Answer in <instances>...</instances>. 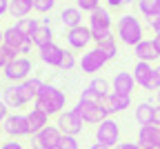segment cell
<instances>
[{
	"label": "cell",
	"instance_id": "cell-1",
	"mask_svg": "<svg viewBox=\"0 0 160 149\" xmlns=\"http://www.w3.org/2000/svg\"><path fill=\"white\" fill-rule=\"evenodd\" d=\"M33 107L42 109L49 118L51 116H60L65 111V107H67V94L62 89H58L56 85L45 82L42 87H40V91H38V98L33 102Z\"/></svg>",
	"mask_w": 160,
	"mask_h": 149
},
{
	"label": "cell",
	"instance_id": "cell-2",
	"mask_svg": "<svg viewBox=\"0 0 160 149\" xmlns=\"http://www.w3.org/2000/svg\"><path fill=\"white\" fill-rule=\"evenodd\" d=\"M116 36L120 38V42L127 47H136L138 42L145 40V31L140 20L133 13H122L118 18V25H116Z\"/></svg>",
	"mask_w": 160,
	"mask_h": 149
},
{
	"label": "cell",
	"instance_id": "cell-3",
	"mask_svg": "<svg viewBox=\"0 0 160 149\" xmlns=\"http://www.w3.org/2000/svg\"><path fill=\"white\" fill-rule=\"evenodd\" d=\"M73 109L80 114V118H82L85 122H89V125H100L102 120L109 118V114L102 109V100L78 98V102H76V107H73Z\"/></svg>",
	"mask_w": 160,
	"mask_h": 149
},
{
	"label": "cell",
	"instance_id": "cell-4",
	"mask_svg": "<svg viewBox=\"0 0 160 149\" xmlns=\"http://www.w3.org/2000/svg\"><path fill=\"white\" fill-rule=\"evenodd\" d=\"M56 127L62 131V136H78L85 129V120L76 109H65L60 116H56Z\"/></svg>",
	"mask_w": 160,
	"mask_h": 149
},
{
	"label": "cell",
	"instance_id": "cell-5",
	"mask_svg": "<svg viewBox=\"0 0 160 149\" xmlns=\"http://www.w3.org/2000/svg\"><path fill=\"white\" fill-rule=\"evenodd\" d=\"M33 147L31 149H60L62 142V131L56 125H47L42 131H38L36 136H31Z\"/></svg>",
	"mask_w": 160,
	"mask_h": 149
},
{
	"label": "cell",
	"instance_id": "cell-6",
	"mask_svg": "<svg viewBox=\"0 0 160 149\" xmlns=\"http://www.w3.org/2000/svg\"><path fill=\"white\" fill-rule=\"evenodd\" d=\"M2 134H7L11 140H20L25 136H31L27 116H22V114H9L2 120Z\"/></svg>",
	"mask_w": 160,
	"mask_h": 149
},
{
	"label": "cell",
	"instance_id": "cell-7",
	"mask_svg": "<svg viewBox=\"0 0 160 149\" xmlns=\"http://www.w3.org/2000/svg\"><path fill=\"white\" fill-rule=\"evenodd\" d=\"M31 69H33L31 60L27 56H18L2 71H5V78L9 80V85H18V82H25L27 78H31Z\"/></svg>",
	"mask_w": 160,
	"mask_h": 149
},
{
	"label": "cell",
	"instance_id": "cell-8",
	"mask_svg": "<svg viewBox=\"0 0 160 149\" xmlns=\"http://www.w3.org/2000/svg\"><path fill=\"white\" fill-rule=\"evenodd\" d=\"M96 142H102L105 147L113 149L120 142V125L113 118H107L100 125H96Z\"/></svg>",
	"mask_w": 160,
	"mask_h": 149
},
{
	"label": "cell",
	"instance_id": "cell-9",
	"mask_svg": "<svg viewBox=\"0 0 160 149\" xmlns=\"http://www.w3.org/2000/svg\"><path fill=\"white\" fill-rule=\"evenodd\" d=\"M107 62H109L107 56L100 51L98 47H93V49L85 51V56L80 58V69H82V74H98Z\"/></svg>",
	"mask_w": 160,
	"mask_h": 149
},
{
	"label": "cell",
	"instance_id": "cell-10",
	"mask_svg": "<svg viewBox=\"0 0 160 149\" xmlns=\"http://www.w3.org/2000/svg\"><path fill=\"white\" fill-rule=\"evenodd\" d=\"M89 42H93V33H91V29L85 27V25H80V27L67 31V45H69L73 51H85Z\"/></svg>",
	"mask_w": 160,
	"mask_h": 149
},
{
	"label": "cell",
	"instance_id": "cell-11",
	"mask_svg": "<svg viewBox=\"0 0 160 149\" xmlns=\"http://www.w3.org/2000/svg\"><path fill=\"white\" fill-rule=\"evenodd\" d=\"M129 107H131V96L111 91L109 96L102 98V109L109 114V118H111L113 114H122V111H127Z\"/></svg>",
	"mask_w": 160,
	"mask_h": 149
},
{
	"label": "cell",
	"instance_id": "cell-12",
	"mask_svg": "<svg viewBox=\"0 0 160 149\" xmlns=\"http://www.w3.org/2000/svg\"><path fill=\"white\" fill-rule=\"evenodd\" d=\"M138 145L142 149H158L160 147V127L158 125H145L138 129Z\"/></svg>",
	"mask_w": 160,
	"mask_h": 149
},
{
	"label": "cell",
	"instance_id": "cell-13",
	"mask_svg": "<svg viewBox=\"0 0 160 149\" xmlns=\"http://www.w3.org/2000/svg\"><path fill=\"white\" fill-rule=\"evenodd\" d=\"M38 56H40V62H42V65L60 69V62H62V58H65V49L60 45H56V42H51V45L38 49Z\"/></svg>",
	"mask_w": 160,
	"mask_h": 149
},
{
	"label": "cell",
	"instance_id": "cell-14",
	"mask_svg": "<svg viewBox=\"0 0 160 149\" xmlns=\"http://www.w3.org/2000/svg\"><path fill=\"white\" fill-rule=\"evenodd\" d=\"M89 29L96 31H111V13L105 7H98L93 13H89Z\"/></svg>",
	"mask_w": 160,
	"mask_h": 149
},
{
	"label": "cell",
	"instance_id": "cell-15",
	"mask_svg": "<svg viewBox=\"0 0 160 149\" xmlns=\"http://www.w3.org/2000/svg\"><path fill=\"white\" fill-rule=\"evenodd\" d=\"M133 89H136L133 74H127V71H118V74H113V78H111V91L131 96Z\"/></svg>",
	"mask_w": 160,
	"mask_h": 149
},
{
	"label": "cell",
	"instance_id": "cell-16",
	"mask_svg": "<svg viewBox=\"0 0 160 149\" xmlns=\"http://www.w3.org/2000/svg\"><path fill=\"white\" fill-rule=\"evenodd\" d=\"M42 80L40 78H27L25 82H18V91H20V98H22V102L25 105H29V102H36V98H38V91H40V87H42Z\"/></svg>",
	"mask_w": 160,
	"mask_h": 149
},
{
	"label": "cell",
	"instance_id": "cell-17",
	"mask_svg": "<svg viewBox=\"0 0 160 149\" xmlns=\"http://www.w3.org/2000/svg\"><path fill=\"white\" fill-rule=\"evenodd\" d=\"M133 51H136V58L140 62H149V65H153V62L160 58V51L156 49L153 40H147V38L142 42H138V45L133 47Z\"/></svg>",
	"mask_w": 160,
	"mask_h": 149
},
{
	"label": "cell",
	"instance_id": "cell-18",
	"mask_svg": "<svg viewBox=\"0 0 160 149\" xmlns=\"http://www.w3.org/2000/svg\"><path fill=\"white\" fill-rule=\"evenodd\" d=\"M136 122H138L140 127L156 125V105H153L151 100L138 102V107H136Z\"/></svg>",
	"mask_w": 160,
	"mask_h": 149
},
{
	"label": "cell",
	"instance_id": "cell-19",
	"mask_svg": "<svg viewBox=\"0 0 160 149\" xmlns=\"http://www.w3.org/2000/svg\"><path fill=\"white\" fill-rule=\"evenodd\" d=\"M27 122H29V131H31V136H36L38 131H42L45 127L49 125V116H47L42 109L33 107V109L27 114Z\"/></svg>",
	"mask_w": 160,
	"mask_h": 149
},
{
	"label": "cell",
	"instance_id": "cell-20",
	"mask_svg": "<svg viewBox=\"0 0 160 149\" xmlns=\"http://www.w3.org/2000/svg\"><path fill=\"white\" fill-rule=\"evenodd\" d=\"M133 80H136V85L138 87H147L149 85V80L153 78V65H149V62H140V60H136V67H133Z\"/></svg>",
	"mask_w": 160,
	"mask_h": 149
},
{
	"label": "cell",
	"instance_id": "cell-21",
	"mask_svg": "<svg viewBox=\"0 0 160 149\" xmlns=\"http://www.w3.org/2000/svg\"><path fill=\"white\" fill-rule=\"evenodd\" d=\"M60 23L67 27V31L76 29V27L82 25V11H80L78 7H65L62 11H60Z\"/></svg>",
	"mask_w": 160,
	"mask_h": 149
},
{
	"label": "cell",
	"instance_id": "cell-22",
	"mask_svg": "<svg viewBox=\"0 0 160 149\" xmlns=\"http://www.w3.org/2000/svg\"><path fill=\"white\" fill-rule=\"evenodd\" d=\"M31 42H33V47H38V49L51 45V42H53V29H51L49 25H42V23H40V27H38V29L33 31V36H31Z\"/></svg>",
	"mask_w": 160,
	"mask_h": 149
},
{
	"label": "cell",
	"instance_id": "cell-23",
	"mask_svg": "<svg viewBox=\"0 0 160 149\" xmlns=\"http://www.w3.org/2000/svg\"><path fill=\"white\" fill-rule=\"evenodd\" d=\"M33 11V0H11L9 3V13L13 18H29Z\"/></svg>",
	"mask_w": 160,
	"mask_h": 149
},
{
	"label": "cell",
	"instance_id": "cell-24",
	"mask_svg": "<svg viewBox=\"0 0 160 149\" xmlns=\"http://www.w3.org/2000/svg\"><path fill=\"white\" fill-rule=\"evenodd\" d=\"M2 100L9 109H20V107H25V102L22 98H20V91H18V85H9V87L2 89Z\"/></svg>",
	"mask_w": 160,
	"mask_h": 149
},
{
	"label": "cell",
	"instance_id": "cell-25",
	"mask_svg": "<svg viewBox=\"0 0 160 149\" xmlns=\"http://www.w3.org/2000/svg\"><path fill=\"white\" fill-rule=\"evenodd\" d=\"M22 40H25V36L16 29V25H11V27L5 29V42H2V45H7V47L13 49L16 54H18V47L22 45Z\"/></svg>",
	"mask_w": 160,
	"mask_h": 149
},
{
	"label": "cell",
	"instance_id": "cell-26",
	"mask_svg": "<svg viewBox=\"0 0 160 149\" xmlns=\"http://www.w3.org/2000/svg\"><path fill=\"white\" fill-rule=\"evenodd\" d=\"M40 27V20H36V18H20V20H16V29L22 33L25 38H31L33 36V31Z\"/></svg>",
	"mask_w": 160,
	"mask_h": 149
},
{
	"label": "cell",
	"instance_id": "cell-27",
	"mask_svg": "<svg viewBox=\"0 0 160 149\" xmlns=\"http://www.w3.org/2000/svg\"><path fill=\"white\" fill-rule=\"evenodd\" d=\"M96 47L107 56V60H111V58H116V56H118V42H116V38H113V36H109V38H105V40L96 42Z\"/></svg>",
	"mask_w": 160,
	"mask_h": 149
},
{
	"label": "cell",
	"instance_id": "cell-28",
	"mask_svg": "<svg viewBox=\"0 0 160 149\" xmlns=\"http://www.w3.org/2000/svg\"><path fill=\"white\" fill-rule=\"evenodd\" d=\"M111 85H109V80H105V78H93L91 82H89V87L87 89H91L96 96H100V98H105V96H109L111 94Z\"/></svg>",
	"mask_w": 160,
	"mask_h": 149
},
{
	"label": "cell",
	"instance_id": "cell-29",
	"mask_svg": "<svg viewBox=\"0 0 160 149\" xmlns=\"http://www.w3.org/2000/svg\"><path fill=\"white\" fill-rule=\"evenodd\" d=\"M138 9L145 18L160 11V0H138Z\"/></svg>",
	"mask_w": 160,
	"mask_h": 149
},
{
	"label": "cell",
	"instance_id": "cell-30",
	"mask_svg": "<svg viewBox=\"0 0 160 149\" xmlns=\"http://www.w3.org/2000/svg\"><path fill=\"white\" fill-rule=\"evenodd\" d=\"M16 58H18V54L13 49H9L7 45H0V69H7Z\"/></svg>",
	"mask_w": 160,
	"mask_h": 149
},
{
	"label": "cell",
	"instance_id": "cell-31",
	"mask_svg": "<svg viewBox=\"0 0 160 149\" xmlns=\"http://www.w3.org/2000/svg\"><path fill=\"white\" fill-rule=\"evenodd\" d=\"M76 7H78L80 11H89V13H93L98 7H102V5H100V0H76Z\"/></svg>",
	"mask_w": 160,
	"mask_h": 149
},
{
	"label": "cell",
	"instance_id": "cell-32",
	"mask_svg": "<svg viewBox=\"0 0 160 149\" xmlns=\"http://www.w3.org/2000/svg\"><path fill=\"white\" fill-rule=\"evenodd\" d=\"M56 7V0H33V11L38 13H49Z\"/></svg>",
	"mask_w": 160,
	"mask_h": 149
},
{
	"label": "cell",
	"instance_id": "cell-33",
	"mask_svg": "<svg viewBox=\"0 0 160 149\" xmlns=\"http://www.w3.org/2000/svg\"><path fill=\"white\" fill-rule=\"evenodd\" d=\"M73 67H76L73 54H71V51H65V58H62V62H60V69H62V71H69V69H73Z\"/></svg>",
	"mask_w": 160,
	"mask_h": 149
},
{
	"label": "cell",
	"instance_id": "cell-34",
	"mask_svg": "<svg viewBox=\"0 0 160 149\" xmlns=\"http://www.w3.org/2000/svg\"><path fill=\"white\" fill-rule=\"evenodd\" d=\"M60 149H80V145H78V136H62Z\"/></svg>",
	"mask_w": 160,
	"mask_h": 149
},
{
	"label": "cell",
	"instance_id": "cell-35",
	"mask_svg": "<svg viewBox=\"0 0 160 149\" xmlns=\"http://www.w3.org/2000/svg\"><path fill=\"white\" fill-rule=\"evenodd\" d=\"M145 20H147V27H149L153 33H158V31H160V11H158V13H153V16H147Z\"/></svg>",
	"mask_w": 160,
	"mask_h": 149
},
{
	"label": "cell",
	"instance_id": "cell-36",
	"mask_svg": "<svg viewBox=\"0 0 160 149\" xmlns=\"http://www.w3.org/2000/svg\"><path fill=\"white\" fill-rule=\"evenodd\" d=\"M31 49H33L31 38H25V40H22V45L18 47V56H29V54H31Z\"/></svg>",
	"mask_w": 160,
	"mask_h": 149
},
{
	"label": "cell",
	"instance_id": "cell-37",
	"mask_svg": "<svg viewBox=\"0 0 160 149\" xmlns=\"http://www.w3.org/2000/svg\"><path fill=\"white\" fill-rule=\"evenodd\" d=\"M0 149H25V145L22 142H20V140H5L2 145H0Z\"/></svg>",
	"mask_w": 160,
	"mask_h": 149
},
{
	"label": "cell",
	"instance_id": "cell-38",
	"mask_svg": "<svg viewBox=\"0 0 160 149\" xmlns=\"http://www.w3.org/2000/svg\"><path fill=\"white\" fill-rule=\"evenodd\" d=\"M133 0H107V5L111 9H120V7H125V5H131Z\"/></svg>",
	"mask_w": 160,
	"mask_h": 149
},
{
	"label": "cell",
	"instance_id": "cell-39",
	"mask_svg": "<svg viewBox=\"0 0 160 149\" xmlns=\"http://www.w3.org/2000/svg\"><path fill=\"white\" fill-rule=\"evenodd\" d=\"M113 149H142V147H140L138 142H131V140H129V142H118Z\"/></svg>",
	"mask_w": 160,
	"mask_h": 149
},
{
	"label": "cell",
	"instance_id": "cell-40",
	"mask_svg": "<svg viewBox=\"0 0 160 149\" xmlns=\"http://www.w3.org/2000/svg\"><path fill=\"white\" fill-rule=\"evenodd\" d=\"M9 116V107L5 105V100H0V120H5Z\"/></svg>",
	"mask_w": 160,
	"mask_h": 149
},
{
	"label": "cell",
	"instance_id": "cell-41",
	"mask_svg": "<svg viewBox=\"0 0 160 149\" xmlns=\"http://www.w3.org/2000/svg\"><path fill=\"white\" fill-rule=\"evenodd\" d=\"M9 3H11V0H0V16L9 13Z\"/></svg>",
	"mask_w": 160,
	"mask_h": 149
},
{
	"label": "cell",
	"instance_id": "cell-42",
	"mask_svg": "<svg viewBox=\"0 0 160 149\" xmlns=\"http://www.w3.org/2000/svg\"><path fill=\"white\" fill-rule=\"evenodd\" d=\"M153 78H156V82L160 85V65H156V67H153Z\"/></svg>",
	"mask_w": 160,
	"mask_h": 149
},
{
	"label": "cell",
	"instance_id": "cell-43",
	"mask_svg": "<svg viewBox=\"0 0 160 149\" xmlns=\"http://www.w3.org/2000/svg\"><path fill=\"white\" fill-rule=\"evenodd\" d=\"M151 40H153V45H156V49L160 51V31H158V33H156V36H153Z\"/></svg>",
	"mask_w": 160,
	"mask_h": 149
},
{
	"label": "cell",
	"instance_id": "cell-44",
	"mask_svg": "<svg viewBox=\"0 0 160 149\" xmlns=\"http://www.w3.org/2000/svg\"><path fill=\"white\" fill-rule=\"evenodd\" d=\"M89 149H109V147H105L102 142H93V145H89Z\"/></svg>",
	"mask_w": 160,
	"mask_h": 149
},
{
	"label": "cell",
	"instance_id": "cell-45",
	"mask_svg": "<svg viewBox=\"0 0 160 149\" xmlns=\"http://www.w3.org/2000/svg\"><path fill=\"white\" fill-rule=\"evenodd\" d=\"M156 125L160 127V105H156Z\"/></svg>",
	"mask_w": 160,
	"mask_h": 149
},
{
	"label": "cell",
	"instance_id": "cell-46",
	"mask_svg": "<svg viewBox=\"0 0 160 149\" xmlns=\"http://www.w3.org/2000/svg\"><path fill=\"white\" fill-rule=\"evenodd\" d=\"M5 42V29H0V45Z\"/></svg>",
	"mask_w": 160,
	"mask_h": 149
},
{
	"label": "cell",
	"instance_id": "cell-47",
	"mask_svg": "<svg viewBox=\"0 0 160 149\" xmlns=\"http://www.w3.org/2000/svg\"><path fill=\"white\" fill-rule=\"evenodd\" d=\"M156 100H158V105H160V89L156 91Z\"/></svg>",
	"mask_w": 160,
	"mask_h": 149
},
{
	"label": "cell",
	"instance_id": "cell-48",
	"mask_svg": "<svg viewBox=\"0 0 160 149\" xmlns=\"http://www.w3.org/2000/svg\"><path fill=\"white\" fill-rule=\"evenodd\" d=\"M0 134H2V120H0Z\"/></svg>",
	"mask_w": 160,
	"mask_h": 149
},
{
	"label": "cell",
	"instance_id": "cell-49",
	"mask_svg": "<svg viewBox=\"0 0 160 149\" xmlns=\"http://www.w3.org/2000/svg\"><path fill=\"white\" fill-rule=\"evenodd\" d=\"M158 149H160V147H158Z\"/></svg>",
	"mask_w": 160,
	"mask_h": 149
}]
</instances>
